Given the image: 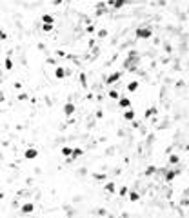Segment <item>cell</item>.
Instances as JSON below:
<instances>
[{
  "label": "cell",
  "mask_w": 189,
  "mask_h": 218,
  "mask_svg": "<svg viewBox=\"0 0 189 218\" xmlns=\"http://www.w3.org/2000/svg\"><path fill=\"white\" fill-rule=\"evenodd\" d=\"M137 37L138 38H149V37H153V31H151V27H138L137 29Z\"/></svg>",
  "instance_id": "obj_1"
},
{
  "label": "cell",
  "mask_w": 189,
  "mask_h": 218,
  "mask_svg": "<svg viewBox=\"0 0 189 218\" xmlns=\"http://www.w3.org/2000/svg\"><path fill=\"white\" fill-rule=\"evenodd\" d=\"M20 211H22L24 215H31L33 211H35V204H33V202H26V204L20 206Z\"/></svg>",
  "instance_id": "obj_2"
},
{
  "label": "cell",
  "mask_w": 189,
  "mask_h": 218,
  "mask_svg": "<svg viewBox=\"0 0 189 218\" xmlns=\"http://www.w3.org/2000/svg\"><path fill=\"white\" fill-rule=\"evenodd\" d=\"M120 77H122V73H120V71H117V73H111L109 77L106 78V84H107V86H109V84H115V82H118V80H120Z\"/></svg>",
  "instance_id": "obj_3"
},
{
  "label": "cell",
  "mask_w": 189,
  "mask_h": 218,
  "mask_svg": "<svg viewBox=\"0 0 189 218\" xmlns=\"http://www.w3.org/2000/svg\"><path fill=\"white\" fill-rule=\"evenodd\" d=\"M24 156H26V158H28V160H35L37 156H38V151H37L35 147H29V149H26Z\"/></svg>",
  "instance_id": "obj_4"
},
{
  "label": "cell",
  "mask_w": 189,
  "mask_h": 218,
  "mask_svg": "<svg viewBox=\"0 0 189 218\" xmlns=\"http://www.w3.org/2000/svg\"><path fill=\"white\" fill-rule=\"evenodd\" d=\"M73 113H75V104H71V102H67V104L64 106V115H66V117H71Z\"/></svg>",
  "instance_id": "obj_5"
},
{
  "label": "cell",
  "mask_w": 189,
  "mask_h": 218,
  "mask_svg": "<svg viewBox=\"0 0 189 218\" xmlns=\"http://www.w3.org/2000/svg\"><path fill=\"white\" fill-rule=\"evenodd\" d=\"M178 173H180V171H171V169L167 167L166 171H164V175H166V180H167V182H171V180H173V178H175V176H177Z\"/></svg>",
  "instance_id": "obj_6"
},
{
  "label": "cell",
  "mask_w": 189,
  "mask_h": 218,
  "mask_svg": "<svg viewBox=\"0 0 189 218\" xmlns=\"http://www.w3.org/2000/svg\"><path fill=\"white\" fill-rule=\"evenodd\" d=\"M55 77H57L58 80H62V78L66 77V69H64V67H62V66H58V67H57V69H55Z\"/></svg>",
  "instance_id": "obj_7"
},
{
  "label": "cell",
  "mask_w": 189,
  "mask_h": 218,
  "mask_svg": "<svg viewBox=\"0 0 189 218\" xmlns=\"http://www.w3.org/2000/svg\"><path fill=\"white\" fill-rule=\"evenodd\" d=\"M118 106H120V107H129V106H131V100L126 98V97H122V98H118Z\"/></svg>",
  "instance_id": "obj_8"
},
{
  "label": "cell",
  "mask_w": 189,
  "mask_h": 218,
  "mask_svg": "<svg viewBox=\"0 0 189 218\" xmlns=\"http://www.w3.org/2000/svg\"><path fill=\"white\" fill-rule=\"evenodd\" d=\"M126 2H127V0H111V6H113L115 9H120Z\"/></svg>",
  "instance_id": "obj_9"
},
{
  "label": "cell",
  "mask_w": 189,
  "mask_h": 218,
  "mask_svg": "<svg viewBox=\"0 0 189 218\" xmlns=\"http://www.w3.org/2000/svg\"><path fill=\"white\" fill-rule=\"evenodd\" d=\"M127 196H129L131 202H138V198H140V195L137 193V191H129V193H127Z\"/></svg>",
  "instance_id": "obj_10"
},
{
  "label": "cell",
  "mask_w": 189,
  "mask_h": 218,
  "mask_svg": "<svg viewBox=\"0 0 189 218\" xmlns=\"http://www.w3.org/2000/svg\"><path fill=\"white\" fill-rule=\"evenodd\" d=\"M84 155V151L80 147H77V149H73V153H71V158H80V156Z\"/></svg>",
  "instance_id": "obj_11"
},
{
  "label": "cell",
  "mask_w": 189,
  "mask_h": 218,
  "mask_svg": "<svg viewBox=\"0 0 189 218\" xmlns=\"http://www.w3.org/2000/svg\"><path fill=\"white\" fill-rule=\"evenodd\" d=\"M60 153H62V156H71L73 149H71V147H67V146H64L62 149H60Z\"/></svg>",
  "instance_id": "obj_12"
},
{
  "label": "cell",
  "mask_w": 189,
  "mask_h": 218,
  "mask_svg": "<svg viewBox=\"0 0 189 218\" xmlns=\"http://www.w3.org/2000/svg\"><path fill=\"white\" fill-rule=\"evenodd\" d=\"M42 22L44 24H53V22H55V18H53V15H44L42 17Z\"/></svg>",
  "instance_id": "obj_13"
},
{
  "label": "cell",
  "mask_w": 189,
  "mask_h": 218,
  "mask_svg": "<svg viewBox=\"0 0 189 218\" xmlns=\"http://www.w3.org/2000/svg\"><path fill=\"white\" fill-rule=\"evenodd\" d=\"M127 89H129V91H137V89H138V80H133V82H129Z\"/></svg>",
  "instance_id": "obj_14"
},
{
  "label": "cell",
  "mask_w": 189,
  "mask_h": 218,
  "mask_svg": "<svg viewBox=\"0 0 189 218\" xmlns=\"http://www.w3.org/2000/svg\"><path fill=\"white\" fill-rule=\"evenodd\" d=\"M124 118H126V120H133V118H135V111H131V109H129V111H126V113H124Z\"/></svg>",
  "instance_id": "obj_15"
},
{
  "label": "cell",
  "mask_w": 189,
  "mask_h": 218,
  "mask_svg": "<svg viewBox=\"0 0 189 218\" xmlns=\"http://www.w3.org/2000/svg\"><path fill=\"white\" fill-rule=\"evenodd\" d=\"M4 66H6V69H8V71H11V69H13V62H11V58H6V60H4Z\"/></svg>",
  "instance_id": "obj_16"
},
{
  "label": "cell",
  "mask_w": 189,
  "mask_h": 218,
  "mask_svg": "<svg viewBox=\"0 0 189 218\" xmlns=\"http://www.w3.org/2000/svg\"><path fill=\"white\" fill-rule=\"evenodd\" d=\"M127 193H129V189H127L126 186H124V187H120V191H118V195H120V196H127Z\"/></svg>",
  "instance_id": "obj_17"
},
{
  "label": "cell",
  "mask_w": 189,
  "mask_h": 218,
  "mask_svg": "<svg viewBox=\"0 0 189 218\" xmlns=\"http://www.w3.org/2000/svg\"><path fill=\"white\" fill-rule=\"evenodd\" d=\"M109 98H113V100H117V98H120V95H118V91H109Z\"/></svg>",
  "instance_id": "obj_18"
},
{
  "label": "cell",
  "mask_w": 189,
  "mask_h": 218,
  "mask_svg": "<svg viewBox=\"0 0 189 218\" xmlns=\"http://www.w3.org/2000/svg\"><path fill=\"white\" fill-rule=\"evenodd\" d=\"M178 160H180L178 155H171V156H169V164H178Z\"/></svg>",
  "instance_id": "obj_19"
},
{
  "label": "cell",
  "mask_w": 189,
  "mask_h": 218,
  "mask_svg": "<svg viewBox=\"0 0 189 218\" xmlns=\"http://www.w3.org/2000/svg\"><path fill=\"white\" fill-rule=\"evenodd\" d=\"M106 189L109 191V193H115V184H113V182H109V184H106Z\"/></svg>",
  "instance_id": "obj_20"
},
{
  "label": "cell",
  "mask_w": 189,
  "mask_h": 218,
  "mask_svg": "<svg viewBox=\"0 0 189 218\" xmlns=\"http://www.w3.org/2000/svg\"><path fill=\"white\" fill-rule=\"evenodd\" d=\"M155 171H157V169H155V167H147V169H146V176H149V175H153Z\"/></svg>",
  "instance_id": "obj_21"
},
{
  "label": "cell",
  "mask_w": 189,
  "mask_h": 218,
  "mask_svg": "<svg viewBox=\"0 0 189 218\" xmlns=\"http://www.w3.org/2000/svg\"><path fill=\"white\" fill-rule=\"evenodd\" d=\"M42 29H44V31H51V29H53V24H44Z\"/></svg>",
  "instance_id": "obj_22"
},
{
  "label": "cell",
  "mask_w": 189,
  "mask_h": 218,
  "mask_svg": "<svg viewBox=\"0 0 189 218\" xmlns=\"http://www.w3.org/2000/svg\"><path fill=\"white\" fill-rule=\"evenodd\" d=\"M106 35H107V31H106V29H102V31H98V37H100V38H104Z\"/></svg>",
  "instance_id": "obj_23"
},
{
  "label": "cell",
  "mask_w": 189,
  "mask_h": 218,
  "mask_svg": "<svg viewBox=\"0 0 189 218\" xmlns=\"http://www.w3.org/2000/svg\"><path fill=\"white\" fill-rule=\"evenodd\" d=\"M118 218H127V216H126V215H124V216H118Z\"/></svg>",
  "instance_id": "obj_24"
},
{
  "label": "cell",
  "mask_w": 189,
  "mask_h": 218,
  "mask_svg": "<svg viewBox=\"0 0 189 218\" xmlns=\"http://www.w3.org/2000/svg\"><path fill=\"white\" fill-rule=\"evenodd\" d=\"M0 198H4V195H2V193H0Z\"/></svg>",
  "instance_id": "obj_25"
}]
</instances>
